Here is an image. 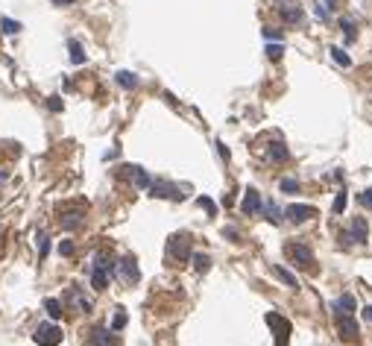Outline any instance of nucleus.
Instances as JSON below:
<instances>
[{
	"label": "nucleus",
	"mask_w": 372,
	"mask_h": 346,
	"mask_svg": "<svg viewBox=\"0 0 372 346\" xmlns=\"http://www.w3.org/2000/svg\"><path fill=\"white\" fill-rule=\"evenodd\" d=\"M115 79H118V85H121V88H135V85H138V76H135L132 70H118V73H115Z\"/></svg>",
	"instance_id": "17"
},
{
	"label": "nucleus",
	"mask_w": 372,
	"mask_h": 346,
	"mask_svg": "<svg viewBox=\"0 0 372 346\" xmlns=\"http://www.w3.org/2000/svg\"><path fill=\"white\" fill-rule=\"evenodd\" d=\"M281 53H284L281 44H270V47H267V56H270V59H281Z\"/></svg>",
	"instance_id": "35"
},
{
	"label": "nucleus",
	"mask_w": 372,
	"mask_h": 346,
	"mask_svg": "<svg viewBox=\"0 0 372 346\" xmlns=\"http://www.w3.org/2000/svg\"><path fill=\"white\" fill-rule=\"evenodd\" d=\"M190 261H193V270H196V273H205V270L211 267V258H208L205 252H193Z\"/></svg>",
	"instance_id": "19"
},
{
	"label": "nucleus",
	"mask_w": 372,
	"mask_h": 346,
	"mask_svg": "<svg viewBox=\"0 0 372 346\" xmlns=\"http://www.w3.org/2000/svg\"><path fill=\"white\" fill-rule=\"evenodd\" d=\"M334 311H337V317H352V314H355V296H352V293H343V296H337V302H334Z\"/></svg>",
	"instance_id": "12"
},
{
	"label": "nucleus",
	"mask_w": 372,
	"mask_h": 346,
	"mask_svg": "<svg viewBox=\"0 0 372 346\" xmlns=\"http://www.w3.org/2000/svg\"><path fill=\"white\" fill-rule=\"evenodd\" d=\"M118 273L124 276V282L135 284L138 279H141V270H138V264H135V258L132 255H126V258H121L118 261Z\"/></svg>",
	"instance_id": "5"
},
{
	"label": "nucleus",
	"mask_w": 372,
	"mask_h": 346,
	"mask_svg": "<svg viewBox=\"0 0 372 346\" xmlns=\"http://www.w3.org/2000/svg\"><path fill=\"white\" fill-rule=\"evenodd\" d=\"M264 38H267V41H281V30H273V27H264Z\"/></svg>",
	"instance_id": "34"
},
{
	"label": "nucleus",
	"mask_w": 372,
	"mask_h": 346,
	"mask_svg": "<svg viewBox=\"0 0 372 346\" xmlns=\"http://www.w3.org/2000/svg\"><path fill=\"white\" fill-rule=\"evenodd\" d=\"M167 255H170V258H187V255H190L187 235H173V238L167 241Z\"/></svg>",
	"instance_id": "7"
},
{
	"label": "nucleus",
	"mask_w": 372,
	"mask_h": 346,
	"mask_svg": "<svg viewBox=\"0 0 372 346\" xmlns=\"http://www.w3.org/2000/svg\"><path fill=\"white\" fill-rule=\"evenodd\" d=\"M361 206H367V208H372V188H367L364 194H361Z\"/></svg>",
	"instance_id": "37"
},
{
	"label": "nucleus",
	"mask_w": 372,
	"mask_h": 346,
	"mask_svg": "<svg viewBox=\"0 0 372 346\" xmlns=\"http://www.w3.org/2000/svg\"><path fill=\"white\" fill-rule=\"evenodd\" d=\"M346 203H349V197H346V188H343V191H337V197H334V214H343Z\"/></svg>",
	"instance_id": "28"
},
{
	"label": "nucleus",
	"mask_w": 372,
	"mask_h": 346,
	"mask_svg": "<svg viewBox=\"0 0 372 346\" xmlns=\"http://www.w3.org/2000/svg\"><path fill=\"white\" fill-rule=\"evenodd\" d=\"M337 332H340L343 341H349V344H355L361 338V329H358L355 317H337Z\"/></svg>",
	"instance_id": "4"
},
{
	"label": "nucleus",
	"mask_w": 372,
	"mask_h": 346,
	"mask_svg": "<svg viewBox=\"0 0 372 346\" xmlns=\"http://www.w3.org/2000/svg\"><path fill=\"white\" fill-rule=\"evenodd\" d=\"M313 15H316L319 21H328V9H325V3H316V6H313Z\"/></svg>",
	"instance_id": "36"
},
{
	"label": "nucleus",
	"mask_w": 372,
	"mask_h": 346,
	"mask_svg": "<svg viewBox=\"0 0 372 346\" xmlns=\"http://www.w3.org/2000/svg\"><path fill=\"white\" fill-rule=\"evenodd\" d=\"M217 153L226 158V161H229V150H226V144H223V141H217Z\"/></svg>",
	"instance_id": "40"
},
{
	"label": "nucleus",
	"mask_w": 372,
	"mask_h": 346,
	"mask_svg": "<svg viewBox=\"0 0 372 346\" xmlns=\"http://www.w3.org/2000/svg\"><path fill=\"white\" fill-rule=\"evenodd\" d=\"M150 191H153V197H158V200H182L179 188H176V185H170V182H153Z\"/></svg>",
	"instance_id": "9"
},
{
	"label": "nucleus",
	"mask_w": 372,
	"mask_h": 346,
	"mask_svg": "<svg viewBox=\"0 0 372 346\" xmlns=\"http://www.w3.org/2000/svg\"><path fill=\"white\" fill-rule=\"evenodd\" d=\"M106 284H109V273L106 270H91V287L94 290H106Z\"/></svg>",
	"instance_id": "18"
},
{
	"label": "nucleus",
	"mask_w": 372,
	"mask_h": 346,
	"mask_svg": "<svg viewBox=\"0 0 372 346\" xmlns=\"http://www.w3.org/2000/svg\"><path fill=\"white\" fill-rule=\"evenodd\" d=\"M284 252H287V255L299 264V267H310V264H313V252H310L305 244H287Z\"/></svg>",
	"instance_id": "3"
},
{
	"label": "nucleus",
	"mask_w": 372,
	"mask_h": 346,
	"mask_svg": "<svg viewBox=\"0 0 372 346\" xmlns=\"http://www.w3.org/2000/svg\"><path fill=\"white\" fill-rule=\"evenodd\" d=\"M59 220H62L64 229H79V226H82V208H76V211H64Z\"/></svg>",
	"instance_id": "15"
},
{
	"label": "nucleus",
	"mask_w": 372,
	"mask_h": 346,
	"mask_svg": "<svg viewBox=\"0 0 372 346\" xmlns=\"http://www.w3.org/2000/svg\"><path fill=\"white\" fill-rule=\"evenodd\" d=\"M0 30L6 32V35H15V32H21V24L12 21V18H3V21H0Z\"/></svg>",
	"instance_id": "26"
},
{
	"label": "nucleus",
	"mask_w": 372,
	"mask_h": 346,
	"mask_svg": "<svg viewBox=\"0 0 372 346\" xmlns=\"http://www.w3.org/2000/svg\"><path fill=\"white\" fill-rule=\"evenodd\" d=\"M44 308H47L50 320H59V317H62V302H59V299H47V302H44Z\"/></svg>",
	"instance_id": "24"
},
{
	"label": "nucleus",
	"mask_w": 372,
	"mask_h": 346,
	"mask_svg": "<svg viewBox=\"0 0 372 346\" xmlns=\"http://www.w3.org/2000/svg\"><path fill=\"white\" fill-rule=\"evenodd\" d=\"M53 3H59V6H70L73 0H53Z\"/></svg>",
	"instance_id": "42"
},
{
	"label": "nucleus",
	"mask_w": 372,
	"mask_h": 346,
	"mask_svg": "<svg viewBox=\"0 0 372 346\" xmlns=\"http://www.w3.org/2000/svg\"><path fill=\"white\" fill-rule=\"evenodd\" d=\"M47 252H50V238L41 232V235H38V255H41V258H47Z\"/></svg>",
	"instance_id": "30"
},
{
	"label": "nucleus",
	"mask_w": 372,
	"mask_h": 346,
	"mask_svg": "<svg viewBox=\"0 0 372 346\" xmlns=\"http://www.w3.org/2000/svg\"><path fill=\"white\" fill-rule=\"evenodd\" d=\"M349 241H352V244H367V241H370V226H367L364 217H355V220H352V226H349Z\"/></svg>",
	"instance_id": "8"
},
{
	"label": "nucleus",
	"mask_w": 372,
	"mask_h": 346,
	"mask_svg": "<svg viewBox=\"0 0 372 346\" xmlns=\"http://www.w3.org/2000/svg\"><path fill=\"white\" fill-rule=\"evenodd\" d=\"M270 158H273V161H287V158H290V150L276 141V144H270Z\"/></svg>",
	"instance_id": "22"
},
{
	"label": "nucleus",
	"mask_w": 372,
	"mask_h": 346,
	"mask_svg": "<svg viewBox=\"0 0 372 346\" xmlns=\"http://www.w3.org/2000/svg\"><path fill=\"white\" fill-rule=\"evenodd\" d=\"M364 317H367V320H372V305H367V308H364Z\"/></svg>",
	"instance_id": "41"
},
{
	"label": "nucleus",
	"mask_w": 372,
	"mask_h": 346,
	"mask_svg": "<svg viewBox=\"0 0 372 346\" xmlns=\"http://www.w3.org/2000/svg\"><path fill=\"white\" fill-rule=\"evenodd\" d=\"M264 214H267V220L273 223V226L281 220V208H279V206H273V203H270V206H264Z\"/></svg>",
	"instance_id": "27"
},
{
	"label": "nucleus",
	"mask_w": 372,
	"mask_h": 346,
	"mask_svg": "<svg viewBox=\"0 0 372 346\" xmlns=\"http://www.w3.org/2000/svg\"><path fill=\"white\" fill-rule=\"evenodd\" d=\"M284 217H290L293 223H305V220H310V217H316V208L313 206H287L284 208Z\"/></svg>",
	"instance_id": "6"
},
{
	"label": "nucleus",
	"mask_w": 372,
	"mask_h": 346,
	"mask_svg": "<svg viewBox=\"0 0 372 346\" xmlns=\"http://www.w3.org/2000/svg\"><path fill=\"white\" fill-rule=\"evenodd\" d=\"M281 191H284V194H293V191H299V182H296V179H281Z\"/></svg>",
	"instance_id": "33"
},
{
	"label": "nucleus",
	"mask_w": 372,
	"mask_h": 346,
	"mask_svg": "<svg viewBox=\"0 0 372 346\" xmlns=\"http://www.w3.org/2000/svg\"><path fill=\"white\" fill-rule=\"evenodd\" d=\"M94 267H97V270H106L109 276L118 273V261H115L109 252H97V255H94Z\"/></svg>",
	"instance_id": "13"
},
{
	"label": "nucleus",
	"mask_w": 372,
	"mask_h": 346,
	"mask_svg": "<svg viewBox=\"0 0 372 346\" xmlns=\"http://www.w3.org/2000/svg\"><path fill=\"white\" fill-rule=\"evenodd\" d=\"M273 273H276V276H279V279H281L284 284H287V287H299L296 276H293V273H287V270H284L281 264H273Z\"/></svg>",
	"instance_id": "20"
},
{
	"label": "nucleus",
	"mask_w": 372,
	"mask_h": 346,
	"mask_svg": "<svg viewBox=\"0 0 372 346\" xmlns=\"http://www.w3.org/2000/svg\"><path fill=\"white\" fill-rule=\"evenodd\" d=\"M241 208H244V214H255V211H261V194L255 188L247 191V197H244V203H241Z\"/></svg>",
	"instance_id": "10"
},
{
	"label": "nucleus",
	"mask_w": 372,
	"mask_h": 346,
	"mask_svg": "<svg viewBox=\"0 0 372 346\" xmlns=\"http://www.w3.org/2000/svg\"><path fill=\"white\" fill-rule=\"evenodd\" d=\"M91 344L94 346H115L118 344V338H115L112 329H94L91 332Z\"/></svg>",
	"instance_id": "11"
},
{
	"label": "nucleus",
	"mask_w": 372,
	"mask_h": 346,
	"mask_svg": "<svg viewBox=\"0 0 372 346\" xmlns=\"http://www.w3.org/2000/svg\"><path fill=\"white\" fill-rule=\"evenodd\" d=\"M273 329H276V344L279 346H287V335H290V323L284 320V317H279L276 311H270V314L264 317Z\"/></svg>",
	"instance_id": "2"
},
{
	"label": "nucleus",
	"mask_w": 372,
	"mask_h": 346,
	"mask_svg": "<svg viewBox=\"0 0 372 346\" xmlns=\"http://www.w3.org/2000/svg\"><path fill=\"white\" fill-rule=\"evenodd\" d=\"M59 252H62V255H70V252H73V244H70V241H62V244H59Z\"/></svg>",
	"instance_id": "39"
},
{
	"label": "nucleus",
	"mask_w": 372,
	"mask_h": 346,
	"mask_svg": "<svg viewBox=\"0 0 372 346\" xmlns=\"http://www.w3.org/2000/svg\"><path fill=\"white\" fill-rule=\"evenodd\" d=\"M67 50H70V62L73 65L85 62V53H82V44H79V41H67Z\"/></svg>",
	"instance_id": "23"
},
{
	"label": "nucleus",
	"mask_w": 372,
	"mask_h": 346,
	"mask_svg": "<svg viewBox=\"0 0 372 346\" xmlns=\"http://www.w3.org/2000/svg\"><path fill=\"white\" fill-rule=\"evenodd\" d=\"M340 30H346V38H349V41L355 38V24H352L349 18H343V21H340Z\"/></svg>",
	"instance_id": "32"
},
{
	"label": "nucleus",
	"mask_w": 372,
	"mask_h": 346,
	"mask_svg": "<svg viewBox=\"0 0 372 346\" xmlns=\"http://www.w3.org/2000/svg\"><path fill=\"white\" fill-rule=\"evenodd\" d=\"M129 170H132V179H135L138 188H150V185H153V179H150V173H147L144 167H129Z\"/></svg>",
	"instance_id": "16"
},
{
	"label": "nucleus",
	"mask_w": 372,
	"mask_h": 346,
	"mask_svg": "<svg viewBox=\"0 0 372 346\" xmlns=\"http://www.w3.org/2000/svg\"><path fill=\"white\" fill-rule=\"evenodd\" d=\"M47 106H50L53 112H62V100H59V97H50V100H47Z\"/></svg>",
	"instance_id": "38"
},
{
	"label": "nucleus",
	"mask_w": 372,
	"mask_h": 346,
	"mask_svg": "<svg viewBox=\"0 0 372 346\" xmlns=\"http://www.w3.org/2000/svg\"><path fill=\"white\" fill-rule=\"evenodd\" d=\"M331 59H334L337 65H343V68H349V65H352V59H349V53H346L343 47H331Z\"/></svg>",
	"instance_id": "25"
},
{
	"label": "nucleus",
	"mask_w": 372,
	"mask_h": 346,
	"mask_svg": "<svg viewBox=\"0 0 372 346\" xmlns=\"http://www.w3.org/2000/svg\"><path fill=\"white\" fill-rule=\"evenodd\" d=\"M124 326H126V311L118 308V314H115V320H112V332H121Z\"/></svg>",
	"instance_id": "29"
},
{
	"label": "nucleus",
	"mask_w": 372,
	"mask_h": 346,
	"mask_svg": "<svg viewBox=\"0 0 372 346\" xmlns=\"http://www.w3.org/2000/svg\"><path fill=\"white\" fill-rule=\"evenodd\" d=\"M196 203H199V206H202V208H205V211H208V214H211V217H214V214H217V206H214V203H211V200H208V197H199V200H196Z\"/></svg>",
	"instance_id": "31"
},
{
	"label": "nucleus",
	"mask_w": 372,
	"mask_h": 346,
	"mask_svg": "<svg viewBox=\"0 0 372 346\" xmlns=\"http://www.w3.org/2000/svg\"><path fill=\"white\" fill-rule=\"evenodd\" d=\"M281 15H284L287 24H299L302 21V9L299 6H281Z\"/></svg>",
	"instance_id": "21"
},
{
	"label": "nucleus",
	"mask_w": 372,
	"mask_h": 346,
	"mask_svg": "<svg viewBox=\"0 0 372 346\" xmlns=\"http://www.w3.org/2000/svg\"><path fill=\"white\" fill-rule=\"evenodd\" d=\"M67 299L73 302V308H76V311H82V314H88V311H91V302L79 293V287H76V284H73V287H67Z\"/></svg>",
	"instance_id": "14"
},
{
	"label": "nucleus",
	"mask_w": 372,
	"mask_h": 346,
	"mask_svg": "<svg viewBox=\"0 0 372 346\" xmlns=\"http://www.w3.org/2000/svg\"><path fill=\"white\" fill-rule=\"evenodd\" d=\"M32 341L38 346H59L62 344V329H59L56 323H41V326L35 329Z\"/></svg>",
	"instance_id": "1"
}]
</instances>
